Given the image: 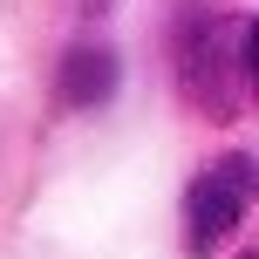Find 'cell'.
<instances>
[{
  "instance_id": "cell-1",
  "label": "cell",
  "mask_w": 259,
  "mask_h": 259,
  "mask_svg": "<svg viewBox=\"0 0 259 259\" xmlns=\"http://www.w3.org/2000/svg\"><path fill=\"white\" fill-rule=\"evenodd\" d=\"M252 27L246 21H191L184 27V48H178V68H184V96L198 109L211 103V116H232L239 109V75L252 62Z\"/></svg>"
},
{
  "instance_id": "cell-2",
  "label": "cell",
  "mask_w": 259,
  "mask_h": 259,
  "mask_svg": "<svg viewBox=\"0 0 259 259\" xmlns=\"http://www.w3.org/2000/svg\"><path fill=\"white\" fill-rule=\"evenodd\" d=\"M246 205H252V164L246 157H219V164L191 184V198H184V246L198 259L219 252L225 239H232V225L246 219Z\"/></svg>"
},
{
  "instance_id": "cell-3",
  "label": "cell",
  "mask_w": 259,
  "mask_h": 259,
  "mask_svg": "<svg viewBox=\"0 0 259 259\" xmlns=\"http://www.w3.org/2000/svg\"><path fill=\"white\" fill-rule=\"evenodd\" d=\"M109 89H116V55L109 48H68V62H62V103L68 109H96V103H109Z\"/></svg>"
}]
</instances>
